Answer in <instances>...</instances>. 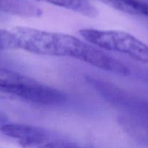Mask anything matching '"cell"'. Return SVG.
Listing matches in <instances>:
<instances>
[{"instance_id":"obj_2","label":"cell","mask_w":148,"mask_h":148,"mask_svg":"<svg viewBox=\"0 0 148 148\" xmlns=\"http://www.w3.org/2000/svg\"><path fill=\"white\" fill-rule=\"evenodd\" d=\"M0 94L40 105H55L65 99L63 94L55 88L2 68H0Z\"/></svg>"},{"instance_id":"obj_7","label":"cell","mask_w":148,"mask_h":148,"mask_svg":"<svg viewBox=\"0 0 148 148\" xmlns=\"http://www.w3.org/2000/svg\"><path fill=\"white\" fill-rule=\"evenodd\" d=\"M44 1L57 7L69 10L78 14L89 17H94L97 15V10L89 0H36Z\"/></svg>"},{"instance_id":"obj_1","label":"cell","mask_w":148,"mask_h":148,"mask_svg":"<svg viewBox=\"0 0 148 148\" xmlns=\"http://www.w3.org/2000/svg\"><path fill=\"white\" fill-rule=\"evenodd\" d=\"M12 31L16 36L18 49L30 53L75 59L117 75L129 73V69L118 60L75 36L26 27H16Z\"/></svg>"},{"instance_id":"obj_11","label":"cell","mask_w":148,"mask_h":148,"mask_svg":"<svg viewBox=\"0 0 148 148\" xmlns=\"http://www.w3.org/2000/svg\"><path fill=\"white\" fill-rule=\"evenodd\" d=\"M0 148H1V147H0Z\"/></svg>"},{"instance_id":"obj_4","label":"cell","mask_w":148,"mask_h":148,"mask_svg":"<svg viewBox=\"0 0 148 148\" xmlns=\"http://www.w3.org/2000/svg\"><path fill=\"white\" fill-rule=\"evenodd\" d=\"M0 131L4 135L17 140L23 148H34L52 138L50 133L45 129L27 124H3Z\"/></svg>"},{"instance_id":"obj_3","label":"cell","mask_w":148,"mask_h":148,"mask_svg":"<svg viewBox=\"0 0 148 148\" xmlns=\"http://www.w3.org/2000/svg\"><path fill=\"white\" fill-rule=\"evenodd\" d=\"M79 33L86 41L99 49L123 53L148 66V45L130 33L93 28L82 29Z\"/></svg>"},{"instance_id":"obj_6","label":"cell","mask_w":148,"mask_h":148,"mask_svg":"<svg viewBox=\"0 0 148 148\" xmlns=\"http://www.w3.org/2000/svg\"><path fill=\"white\" fill-rule=\"evenodd\" d=\"M33 0H0V10L25 17H39L41 10Z\"/></svg>"},{"instance_id":"obj_9","label":"cell","mask_w":148,"mask_h":148,"mask_svg":"<svg viewBox=\"0 0 148 148\" xmlns=\"http://www.w3.org/2000/svg\"><path fill=\"white\" fill-rule=\"evenodd\" d=\"M62 148H85V147H81V146L78 145L77 144H75V143H64Z\"/></svg>"},{"instance_id":"obj_5","label":"cell","mask_w":148,"mask_h":148,"mask_svg":"<svg viewBox=\"0 0 148 148\" xmlns=\"http://www.w3.org/2000/svg\"><path fill=\"white\" fill-rule=\"evenodd\" d=\"M130 15L148 19V3L142 0H94Z\"/></svg>"},{"instance_id":"obj_8","label":"cell","mask_w":148,"mask_h":148,"mask_svg":"<svg viewBox=\"0 0 148 148\" xmlns=\"http://www.w3.org/2000/svg\"><path fill=\"white\" fill-rule=\"evenodd\" d=\"M18 49V44L13 32L0 29V51Z\"/></svg>"},{"instance_id":"obj_10","label":"cell","mask_w":148,"mask_h":148,"mask_svg":"<svg viewBox=\"0 0 148 148\" xmlns=\"http://www.w3.org/2000/svg\"><path fill=\"white\" fill-rule=\"evenodd\" d=\"M5 120H6V117L4 116V115H3L2 114H1V113H0V124L2 122H4Z\"/></svg>"}]
</instances>
